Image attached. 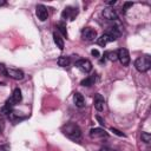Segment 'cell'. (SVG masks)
Instances as JSON below:
<instances>
[{
  "label": "cell",
  "instance_id": "obj_19",
  "mask_svg": "<svg viewBox=\"0 0 151 151\" xmlns=\"http://www.w3.org/2000/svg\"><path fill=\"white\" fill-rule=\"evenodd\" d=\"M96 81V77L94 76H90V77H87V78H85L84 80H81V85L83 86H91V85H93V83Z\"/></svg>",
  "mask_w": 151,
  "mask_h": 151
},
{
  "label": "cell",
  "instance_id": "obj_10",
  "mask_svg": "<svg viewBox=\"0 0 151 151\" xmlns=\"http://www.w3.org/2000/svg\"><path fill=\"white\" fill-rule=\"evenodd\" d=\"M103 17L106 19V20H117L118 19V15L116 13V11L112 8V7H106L103 9Z\"/></svg>",
  "mask_w": 151,
  "mask_h": 151
},
{
  "label": "cell",
  "instance_id": "obj_13",
  "mask_svg": "<svg viewBox=\"0 0 151 151\" xmlns=\"http://www.w3.org/2000/svg\"><path fill=\"white\" fill-rule=\"evenodd\" d=\"M90 137L91 138H104V137H107V133L103 130V129H92L90 131Z\"/></svg>",
  "mask_w": 151,
  "mask_h": 151
},
{
  "label": "cell",
  "instance_id": "obj_4",
  "mask_svg": "<svg viewBox=\"0 0 151 151\" xmlns=\"http://www.w3.org/2000/svg\"><path fill=\"white\" fill-rule=\"evenodd\" d=\"M77 15H78V8L72 7V6L65 7L64 11L61 12V18L66 19V20H71V21H73Z\"/></svg>",
  "mask_w": 151,
  "mask_h": 151
},
{
  "label": "cell",
  "instance_id": "obj_17",
  "mask_svg": "<svg viewBox=\"0 0 151 151\" xmlns=\"http://www.w3.org/2000/svg\"><path fill=\"white\" fill-rule=\"evenodd\" d=\"M104 59H109L111 61H114L118 59L117 57V51H107L104 53Z\"/></svg>",
  "mask_w": 151,
  "mask_h": 151
},
{
  "label": "cell",
  "instance_id": "obj_14",
  "mask_svg": "<svg viewBox=\"0 0 151 151\" xmlns=\"http://www.w3.org/2000/svg\"><path fill=\"white\" fill-rule=\"evenodd\" d=\"M73 99H74V104H76L77 107H84L85 106V99H84L83 94L77 92V93H74Z\"/></svg>",
  "mask_w": 151,
  "mask_h": 151
},
{
  "label": "cell",
  "instance_id": "obj_23",
  "mask_svg": "<svg viewBox=\"0 0 151 151\" xmlns=\"http://www.w3.org/2000/svg\"><path fill=\"white\" fill-rule=\"evenodd\" d=\"M91 54H92L93 57H96V58L99 57V52H98V50H92V51H91Z\"/></svg>",
  "mask_w": 151,
  "mask_h": 151
},
{
  "label": "cell",
  "instance_id": "obj_2",
  "mask_svg": "<svg viewBox=\"0 0 151 151\" xmlns=\"http://www.w3.org/2000/svg\"><path fill=\"white\" fill-rule=\"evenodd\" d=\"M134 67L137 68V71L139 72H146L150 70L151 67V59H150V55L145 54V55H142L139 58L136 59L134 61Z\"/></svg>",
  "mask_w": 151,
  "mask_h": 151
},
{
  "label": "cell",
  "instance_id": "obj_24",
  "mask_svg": "<svg viewBox=\"0 0 151 151\" xmlns=\"http://www.w3.org/2000/svg\"><path fill=\"white\" fill-rule=\"evenodd\" d=\"M4 129H5V123L2 119H0V133L4 131Z\"/></svg>",
  "mask_w": 151,
  "mask_h": 151
},
{
  "label": "cell",
  "instance_id": "obj_25",
  "mask_svg": "<svg viewBox=\"0 0 151 151\" xmlns=\"http://www.w3.org/2000/svg\"><path fill=\"white\" fill-rule=\"evenodd\" d=\"M99 151H116V150H113V149H111V147H107V146H104V147H101Z\"/></svg>",
  "mask_w": 151,
  "mask_h": 151
},
{
  "label": "cell",
  "instance_id": "obj_20",
  "mask_svg": "<svg viewBox=\"0 0 151 151\" xmlns=\"http://www.w3.org/2000/svg\"><path fill=\"white\" fill-rule=\"evenodd\" d=\"M142 139H143V142H144V143L149 144V143H150V140H151V134H150V133H147V132H143V133H142Z\"/></svg>",
  "mask_w": 151,
  "mask_h": 151
},
{
  "label": "cell",
  "instance_id": "obj_16",
  "mask_svg": "<svg viewBox=\"0 0 151 151\" xmlns=\"http://www.w3.org/2000/svg\"><path fill=\"white\" fill-rule=\"evenodd\" d=\"M70 64H71L70 57H65V55L59 57V59H58V65H59V66H61V67H67V66H70Z\"/></svg>",
  "mask_w": 151,
  "mask_h": 151
},
{
  "label": "cell",
  "instance_id": "obj_1",
  "mask_svg": "<svg viewBox=\"0 0 151 151\" xmlns=\"http://www.w3.org/2000/svg\"><path fill=\"white\" fill-rule=\"evenodd\" d=\"M61 131L67 138H70V139H72L74 142H78V140L81 139V130L74 123H68V124L64 125L61 127Z\"/></svg>",
  "mask_w": 151,
  "mask_h": 151
},
{
  "label": "cell",
  "instance_id": "obj_7",
  "mask_svg": "<svg viewBox=\"0 0 151 151\" xmlns=\"http://www.w3.org/2000/svg\"><path fill=\"white\" fill-rule=\"evenodd\" d=\"M117 57H118V60L120 61V64L129 65V63H130V54H129V51L126 48H119L117 51Z\"/></svg>",
  "mask_w": 151,
  "mask_h": 151
},
{
  "label": "cell",
  "instance_id": "obj_21",
  "mask_svg": "<svg viewBox=\"0 0 151 151\" xmlns=\"http://www.w3.org/2000/svg\"><path fill=\"white\" fill-rule=\"evenodd\" d=\"M133 4L132 2H125V5H124V7H123V13H126V11H127V8L129 7H131Z\"/></svg>",
  "mask_w": 151,
  "mask_h": 151
},
{
  "label": "cell",
  "instance_id": "obj_22",
  "mask_svg": "<svg viewBox=\"0 0 151 151\" xmlns=\"http://www.w3.org/2000/svg\"><path fill=\"white\" fill-rule=\"evenodd\" d=\"M111 131H112V132H114L117 136H120V137H124V136H125L124 133H122V132H120V131H118L117 129H113V127H111Z\"/></svg>",
  "mask_w": 151,
  "mask_h": 151
},
{
  "label": "cell",
  "instance_id": "obj_3",
  "mask_svg": "<svg viewBox=\"0 0 151 151\" xmlns=\"http://www.w3.org/2000/svg\"><path fill=\"white\" fill-rule=\"evenodd\" d=\"M2 73L5 76L12 78V79H15V80H21L25 77V74H24V72L21 70H19V68H12V67H6V66L4 67Z\"/></svg>",
  "mask_w": 151,
  "mask_h": 151
},
{
  "label": "cell",
  "instance_id": "obj_9",
  "mask_svg": "<svg viewBox=\"0 0 151 151\" xmlns=\"http://www.w3.org/2000/svg\"><path fill=\"white\" fill-rule=\"evenodd\" d=\"M35 13H37V17L40 21H45L48 18V11L44 5H38L37 9H35Z\"/></svg>",
  "mask_w": 151,
  "mask_h": 151
},
{
  "label": "cell",
  "instance_id": "obj_26",
  "mask_svg": "<svg viewBox=\"0 0 151 151\" xmlns=\"http://www.w3.org/2000/svg\"><path fill=\"white\" fill-rule=\"evenodd\" d=\"M0 151H8V146L7 145H1L0 146Z\"/></svg>",
  "mask_w": 151,
  "mask_h": 151
},
{
  "label": "cell",
  "instance_id": "obj_5",
  "mask_svg": "<svg viewBox=\"0 0 151 151\" xmlns=\"http://www.w3.org/2000/svg\"><path fill=\"white\" fill-rule=\"evenodd\" d=\"M81 38L86 41H93L97 38V31L92 27H85L81 31Z\"/></svg>",
  "mask_w": 151,
  "mask_h": 151
},
{
  "label": "cell",
  "instance_id": "obj_6",
  "mask_svg": "<svg viewBox=\"0 0 151 151\" xmlns=\"http://www.w3.org/2000/svg\"><path fill=\"white\" fill-rule=\"evenodd\" d=\"M76 66L85 73H88L92 70V63L87 59H79L78 61H76Z\"/></svg>",
  "mask_w": 151,
  "mask_h": 151
},
{
  "label": "cell",
  "instance_id": "obj_27",
  "mask_svg": "<svg viewBox=\"0 0 151 151\" xmlns=\"http://www.w3.org/2000/svg\"><path fill=\"white\" fill-rule=\"evenodd\" d=\"M97 119H98V120L100 122V124H101V125H104V120H103V119H101L100 117H97Z\"/></svg>",
  "mask_w": 151,
  "mask_h": 151
},
{
  "label": "cell",
  "instance_id": "obj_11",
  "mask_svg": "<svg viewBox=\"0 0 151 151\" xmlns=\"http://www.w3.org/2000/svg\"><path fill=\"white\" fill-rule=\"evenodd\" d=\"M93 104H94V107L97 111H103L104 109V104H105V100H104V97L99 93H97L94 96V99H93Z\"/></svg>",
  "mask_w": 151,
  "mask_h": 151
},
{
  "label": "cell",
  "instance_id": "obj_12",
  "mask_svg": "<svg viewBox=\"0 0 151 151\" xmlns=\"http://www.w3.org/2000/svg\"><path fill=\"white\" fill-rule=\"evenodd\" d=\"M116 39L113 38V37H111L110 34H107V33H105V34H103L100 38H98L97 39V44L99 45V46H105L107 42H110V41H114Z\"/></svg>",
  "mask_w": 151,
  "mask_h": 151
},
{
  "label": "cell",
  "instance_id": "obj_8",
  "mask_svg": "<svg viewBox=\"0 0 151 151\" xmlns=\"http://www.w3.org/2000/svg\"><path fill=\"white\" fill-rule=\"evenodd\" d=\"M21 99H22V94H21V90L20 88H15L14 91H13V93H12V96H11V98L7 100L11 105H17V104H19L20 101H21Z\"/></svg>",
  "mask_w": 151,
  "mask_h": 151
},
{
  "label": "cell",
  "instance_id": "obj_18",
  "mask_svg": "<svg viewBox=\"0 0 151 151\" xmlns=\"http://www.w3.org/2000/svg\"><path fill=\"white\" fill-rule=\"evenodd\" d=\"M57 28L60 31V33L65 37V38H67V31H66V24L64 22V21H59L58 24H57Z\"/></svg>",
  "mask_w": 151,
  "mask_h": 151
},
{
  "label": "cell",
  "instance_id": "obj_15",
  "mask_svg": "<svg viewBox=\"0 0 151 151\" xmlns=\"http://www.w3.org/2000/svg\"><path fill=\"white\" fill-rule=\"evenodd\" d=\"M53 40H54V44L57 45V47H58L59 50H63V48H64V40H63V38H61L57 32L53 33Z\"/></svg>",
  "mask_w": 151,
  "mask_h": 151
}]
</instances>
